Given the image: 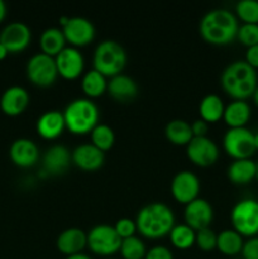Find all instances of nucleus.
Segmentation results:
<instances>
[{"instance_id": "1", "label": "nucleus", "mask_w": 258, "mask_h": 259, "mask_svg": "<svg viewBox=\"0 0 258 259\" xmlns=\"http://www.w3.org/2000/svg\"><path fill=\"white\" fill-rule=\"evenodd\" d=\"M199 29L201 37L207 43L224 46L237 38L239 24L234 13L228 9L218 8V9L209 10L201 18Z\"/></svg>"}, {"instance_id": "2", "label": "nucleus", "mask_w": 258, "mask_h": 259, "mask_svg": "<svg viewBox=\"0 0 258 259\" xmlns=\"http://www.w3.org/2000/svg\"><path fill=\"white\" fill-rule=\"evenodd\" d=\"M220 83L223 90L234 100H245L253 96L258 86L257 71L245 61H234L222 72Z\"/></svg>"}, {"instance_id": "3", "label": "nucleus", "mask_w": 258, "mask_h": 259, "mask_svg": "<svg viewBox=\"0 0 258 259\" xmlns=\"http://www.w3.org/2000/svg\"><path fill=\"white\" fill-rule=\"evenodd\" d=\"M137 230L149 239L169 234L175 227V215L164 202H151L142 207L136 218Z\"/></svg>"}, {"instance_id": "4", "label": "nucleus", "mask_w": 258, "mask_h": 259, "mask_svg": "<svg viewBox=\"0 0 258 259\" xmlns=\"http://www.w3.org/2000/svg\"><path fill=\"white\" fill-rule=\"evenodd\" d=\"M99 108L91 99L77 98L67 104L63 110L66 128L73 134H88L98 125Z\"/></svg>"}, {"instance_id": "5", "label": "nucleus", "mask_w": 258, "mask_h": 259, "mask_svg": "<svg viewBox=\"0 0 258 259\" xmlns=\"http://www.w3.org/2000/svg\"><path fill=\"white\" fill-rule=\"evenodd\" d=\"M126 51L120 43L114 39H104L94 51V70L103 73L105 77H114L121 73L126 65Z\"/></svg>"}, {"instance_id": "6", "label": "nucleus", "mask_w": 258, "mask_h": 259, "mask_svg": "<svg viewBox=\"0 0 258 259\" xmlns=\"http://www.w3.org/2000/svg\"><path fill=\"white\" fill-rule=\"evenodd\" d=\"M233 229L244 237H257L258 234V201L243 199L233 206L230 212Z\"/></svg>"}, {"instance_id": "7", "label": "nucleus", "mask_w": 258, "mask_h": 259, "mask_svg": "<svg viewBox=\"0 0 258 259\" xmlns=\"http://www.w3.org/2000/svg\"><path fill=\"white\" fill-rule=\"evenodd\" d=\"M121 238L109 224H98L88 233V247L93 253L103 257L115 254L121 245Z\"/></svg>"}, {"instance_id": "8", "label": "nucleus", "mask_w": 258, "mask_h": 259, "mask_svg": "<svg viewBox=\"0 0 258 259\" xmlns=\"http://www.w3.org/2000/svg\"><path fill=\"white\" fill-rule=\"evenodd\" d=\"M223 148L234 159L250 158L255 152L254 133L245 126L229 128L223 137Z\"/></svg>"}, {"instance_id": "9", "label": "nucleus", "mask_w": 258, "mask_h": 259, "mask_svg": "<svg viewBox=\"0 0 258 259\" xmlns=\"http://www.w3.org/2000/svg\"><path fill=\"white\" fill-rule=\"evenodd\" d=\"M27 76L30 82L40 88H47L55 83L58 76L55 57L43 52L33 55L27 62Z\"/></svg>"}, {"instance_id": "10", "label": "nucleus", "mask_w": 258, "mask_h": 259, "mask_svg": "<svg viewBox=\"0 0 258 259\" xmlns=\"http://www.w3.org/2000/svg\"><path fill=\"white\" fill-rule=\"evenodd\" d=\"M186 153L194 164L207 167L219 158V147L209 137H194L186 146Z\"/></svg>"}, {"instance_id": "11", "label": "nucleus", "mask_w": 258, "mask_h": 259, "mask_svg": "<svg viewBox=\"0 0 258 259\" xmlns=\"http://www.w3.org/2000/svg\"><path fill=\"white\" fill-rule=\"evenodd\" d=\"M200 192V180L194 172L180 171L171 181V194L176 201L187 205L197 199Z\"/></svg>"}, {"instance_id": "12", "label": "nucleus", "mask_w": 258, "mask_h": 259, "mask_svg": "<svg viewBox=\"0 0 258 259\" xmlns=\"http://www.w3.org/2000/svg\"><path fill=\"white\" fill-rule=\"evenodd\" d=\"M32 39L30 28L23 22H12L3 28L0 33V43L5 46L9 53L24 51Z\"/></svg>"}, {"instance_id": "13", "label": "nucleus", "mask_w": 258, "mask_h": 259, "mask_svg": "<svg viewBox=\"0 0 258 259\" xmlns=\"http://www.w3.org/2000/svg\"><path fill=\"white\" fill-rule=\"evenodd\" d=\"M58 75L66 80H75L85 68V58L76 47H65L55 57Z\"/></svg>"}, {"instance_id": "14", "label": "nucleus", "mask_w": 258, "mask_h": 259, "mask_svg": "<svg viewBox=\"0 0 258 259\" xmlns=\"http://www.w3.org/2000/svg\"><path fill=\"white\" fill-rule=\"evenodd\" d=\"M62 32L66 40L76 47L89 45L95 38V27L91 20L83 17H70Z\"/></svg>"}, {"instance_id": "15", "label": "nucleus", "mask_w": 258, "mask_h": 259, "mask_svg": "<svg viewBox=\"0 0 258 259\" xmlns=\"http://www.w3.org/2000/svg\"><path fill=\"white\" fill-rule=\"evenodd\" d=\"M184 218L185 224L197 232L204 228H209L210 223L212 222V218H214V211L207 200L197 197L186 205Z\"/></svg>"}, {"instance_id": "16", "label": "nucleus", "mask_w": 258, "mask_h": 259, "mask_svg": "<svg viewBox=\"0 0 258 259\" xmlns=\"http://www.w3.org/2000/svg\"><path fill=\"white\" fill-rule=\"evenodd\" d=\"M9 157L18 167H32L39 158V149L35 142L29 138H18L10 144Z\"/></svg>"}, {"instance_id": "17", "label": "nucleus", "mask_w": 258, "mask_h": 259, "mask_svg": "<svg viewBox=\"0 0 258 259\" xmlns=\"http://www.w3.org/2000/svg\"><path fill=\"white\" fill-rule=\"evenodd\" d=\"M29 105V94L23 86L13 85L5 89L0 98V109L9 116L22 114Z\"/></svg>"}, {"instance_id": "18", "label": "nucleus", "mask_w": 258, "mask_h": 259, "mask_svg": "<svg viewBox=\"0 0 258 259\" xmlns=\"http://www.w3.org/2000/svg\"><path fill=\"white\" fill-rule=\"evenodd\" d=\"M71 159L80 169L96 171L105 162V154L93 143H83L73 149Z\"/></svg>"}, {"instance_id": "19", "label": "nucleus", "mask_w": 258, "mask_h": 259, "mask_svg": "<svg viewBox=\"0 0 258 259\" xmlns=\"http://www.w3.org/2000/svg\"><path fill=\"white\" fill-rule=\"evenodd\" d=\"M71 153L62 144H53L43 156V172L48 175H61L70 167Z\"/></svg>"}, {"instance_id": "20", "label": "nucleus", "mask_w": 258, "mask_h": 259, "mask_svg": "<svg viewBox=\"0 0 258 259\" xmlns=\"http://www.w3.org/2000/svg\"><path fill=\"white\" fill-rule=\"evenodd\" d=\"M58 250L65 255H72L81 253L88 245V233L80 228H67L62 230L56 240Z\"/></svg>"}, {"instance_id": "21", "label": "nucleus", "mask_w": 258, "mask_h": 259, "mask_svg": "<svg viewBox=\"0 0 258 259\" xmlns=\"http://www.w3.org/2000/svg\"><path fill=\"white\" fill-rule=\"evenodd\" d=\"M38 134L45 139H56L65 131L66 123L63 113L58 110H48L40 114L35 124Z\"/></svg>"}, {"instance_id": "22", "label": "nucleus", "mask_w": 258, "mask_h": 259, "mask_svg": "<svg viewBox=\"0 0 258 259\" xmlns=\"http://www.w3.org/2000/svg\"><path fill=\"white\" fill-rule=\"evenodd\" d=\"M106 91H109L111 98L115 99L116 101L128 103L138 95V85L131 76L119 73L114 77H110Z\"/></svg>"}, {"instance_id": "23", "label": "nucleus", "mask_w": 258, "mask_h": 259, "mask_svg": "<svg viewBox=\"0 0 258 259\" xmlns=\"http://www.w3.org/2000/svg\"><path fill=\"white\" fill-rule=\"evenodd\" d=\"M250 110L249 104L245 100H233L224 109L223 119L229 128H243L249 121Z\"/></svg>"}, {"instance_id": "24", "label": "nucleus", "mask_w": 258, "mask_h": 259, "mask_svg": "<svg viewBox=\"0 0 258 259\" xmlns=\"http://www.w3.org/2000/svg\"><path fill=\"white\" fill-rule=\"evenodd\" d=\"M228 177L233 184H248L257 177V163L250 158L234 159L228 167Z\"/></svg>"}, {"instance_id": "25", "label": "nucleus", "mask_w": 258, "mask_h": 259, "mask_svg": "<svg viewBox=\"0 0 258 259\" xmlns=\"http://www.w3.org/2000/svg\"><path fill=\"white\" fill-rule=\"evenodd\" d=\"M66 38L62 29L56 27L47 28L39 37V46L43 53L56 57L66 47Z\"/></svg>"}, {"instance_id": "26", "label": "nucleus", "mask_w": 258, "mask_h": 259, "mask_svg": "<svg viewBox=\"0 0 258 259\" xmlns=\"http://www.w3.org/2000/svg\"><path fill=\"white\" fill-rule=\"evenodd\" d=\"M225 105L217 94H207L201 99L199 105L200 116L206 123H217L224 115Z\"/></svg>"}, {"instance_id": "27", "label": "nucleus", "mask_w": 258, "mask_h": 259, "mask_svg": "<svg viewBox=\"0 0 258 259\" xmlns=\"http://www.w3.org/2000/svg\"><path fill=\"white\" fill-rule=\"evenodd\" d=\"M164 134H166V138L176 146H187L190 141L194 138L191 124L182 119H174L168 121L164 128Z\"/></svg>"}, {"instance_id": "28", "label": "nucleus", "mask_w": 258, "mask_h": 259, "mask_svg": "<svg viewBox=\"0 0 258 259\" xmlns=\"http://www.w3.org/2000/svg\"><path fill=\"white\" fill-rule=\"evenodd\" d=\"M81 89L85 93V95L89 96V99L98 98L108 90V81L103 73L93 68L82 76Z\"/></svg>"}, {"instance_id": "29", "label": "nucleus", "mask_w": 258, "mask_h": 259, "mask_svg": "<svg viewBox=\"0 0 258 259\" xmlns=\"http://www.w3.org/2000/svg\"><path fill=\"white\" fill-rule=\"evenodd\" d=\"M243 237L234 229H225L218 234L217 248L224 255H237L242 252Z\"/></svg>"}, {"instance_id": "30", "label": "nucleus", "mask_w": 258, "mask_h": 259, "mask_svg": "<svg viewBox=\"0 0 258 259\" xmlns=\"http://www.w3.org/2000/svg\"><path fill=\"white\" fill-rule=\"evenodd\" d=\"M196 232L187 224H175L169 232V240L177 249H189L195 244Z\"/></svg>"}, {"instance_id": "31", "label": "nucleus", "mask_w": 258, "mask_h": 259, "mask_svg": "<svg viewBox=\"0 0 258 259\" xmlns=\"http://www.w3.org/2000/svg\"><path fill=\"white\" fill-rule=\"evenodd\" d=\"M90 137L91 143L103 152L109 151L114 146V142H115V133H114L111 126H109L108 124L99 123L90 132Z\"/></svg>"}, {"instance_id": "32", "label": "nucleus", "mask_w": 258, "mask_h": 259, "mask_svg": "<svg viewBox=\"0 0 258 259\" xmlns=\"http://www.w3.org/2000/svg\"><path fill=\"white\" fill-rule=\"evenodd\" d=\"M119 252H120L121 257L124 259H144L147 249L143 240L133 235V237L125 238V239L121 240Z\"/></svg>"}, {"instance_id": "33", "label": "nucleus", "mask_w": 258, "mask_h": 259, "mask_svg": "<svg viewBox=\"0 0 258 259\" xmlns=\"http://www.w3.org/2000/svg\"><path fill=\"white\" fill-rule=\"evenodd\" d=\"M238 18L247 24H258V2L257 0H240L235 5Z\"/></svg>"}, {"instance_id": "34", "label": "nucleus", "mask_w": 258, "mask_h": 259, "mask_svg": "<svg viewBox=\"0 0 258 259\" xmlns=\"http://www.w3.org/2000/svg\"><path fill=\"white\" fill-rule=\"evenodd\" d=\"M217 240L218 234L210 228H204L201 230L196 232V239H195V244L200 248L201 250L209 252L217 248Z\"/></svg>"}, {"instance_id": "35", "label": "nucleus", "mask_w": 258, "mask_h": 259, "mask_svg": "<svg viewBox=\"0 0 258 259\" xmlns=\"http://www.w3.org/2000/svg\"><path fill=\"white\" fill-rule=\"evenodd\" d=\"M238 40L247 47L258 45V24H247L243 23L238 29Z\"/></svg>"}, {"instance_id": "36", "label": "nucleus", "mask_w": 258, "mask_h": 259, "mask_svg": "<svg viewBox=\"0 0 258 259\" xmlns=\"http://www.w3.org/2000/svg\"><path fill=\"white\" fill-rule=\"evenodd\" d=\"M114 229L116 230V233L119 234V237L121 239H125V238L133 237L137 232V224L136 220L129 219V218H121L114 225Z\"/></svg>"}, {"instance_id": "37", "label": "nucleus", "mask_w": 258, "mask_h": 259, "mask_svg": "<svg viewBox=\"0 0 258 259\" xmlns=\"http://www.w3.org/2000/svg\"><path fill=\"white\" fill-rule=\"evenodd\" d=\"M240 253L244 259H258V237H252L244 242Z\"/></svg>"}, {"instance_id": "38", "label": "nucleus", "mask_w": 258, "mask_h": 259, "mask_svg": "<svg viewBox=\"0 0 258 259\" xmlns=\"http://www.w3.org/2000/svg\"><path fill=\"white\" fill-rule=\"evenodd\" d=\"M144 259H174L172 252L164 245H154L147 250Z\"/></svg>"}, {"instance_id": "39", "label": "nucleus", "mask_w": 258, "mask_h": 259, "mask_svg": "<svg viewBox=\"0 0 258 259\" xmlns=\"http://www.w3.org/2000/svg\"><path fill=\"white\" fill-rule=\"evenodd\" d=\"M207 129H209V124L202 119H197L191 123V131L194 137H206Z\"/></svg>"}, {"instance_id": "40", "label": "nucleus", "mask_w": 258, "mask_h": 259, "mask_svg": "<svg viewBox=\"0 0 258 259\" xmlns=\"http://www.w3.org/2000/svg\"><path fill=\"white\" fill-rule=\"evenodd\" d=\"M244 61L248 63V65L252 66L254 70L255 68H258V45L247 48Z\"/></svg>"}, {"instance_id": "41", "label": "nucleus", "mask_w": 258, "mask_h": 259, "mask_svg": "<svg viewBox=\"0 0 258 259\" xmlns=\"http://www.w3.org/2000/svg\"><path fill=\"white\" fill-rule=\"evenodd\" d=\"M7 15V4L3 0H0V22H3Z\"/></svg>"}, {"instance_id": "42", "label": "nucleus", "mask_w": 258, "mask_h": 259, "mask_svg": "<svg viewBox=\"0 0 258 259\" xmlns=\"http://www.w3.org/2000/svg\"><path fill=\"white\" fill-rule=\"evenodd\" d=\"M66 259H93L91 257H89L88 254H83V253H77V254H72L66 257Z\"/></svg>"}, {"instance_id": "43", "label": "nucleus", "mask_w": 258, "mask_h": 259, "mask_svg": "<svg viewBox=\"0 0 258 259\" xmlns=\"http://www.w3.org/2000/svg\"><path fill=\"white\" fill-rule=\"evenodd\" d=\"M8 53L9 52H8V50L5 48V46L3 45V43H0V60H4L8 56Z\"/></svg>"}, {"instance_id": "44", "label": "nucleus", "mask_w": 258, "mask_h": 259, "mask_svg": "<svg viewBox=\"0 0 258 259\" xmlns=\"http://www.w3.org/2000/svg\"><path fill=\"white\" fill-rule=\"evenodd\" d=\"M68 19H70V17H61L60 18V24H61V27H65L66 24H67V22H68Z\"/></svg>"}, {"instance_id": "45", "label": "nucleus", "mask_w": 258, "mask_h": 259, "mask_svg": "<svg viewBox=\"0 0 258 259\" xmlns=\"http://www.w3.org/2000/svg\"><path fill=\"white\" fill-rule=\"evenodd\" d=\"M253 99H254V103L258 105V86H257V89H255L254 94H253Z\"/></svg>"}, {"instance_id": "46", "label": "nucleus", "mask_w": 258, "mask_h": 259, "mask_svg": "<svg viewBox=\"0 0 258 259\" xmlns=\"http://www.w3.org/2000/svg\"><path fill=\"white\" fill-rule=\"evenodd\" d=\"M254 144H255V151H258V132L254 134Z\"/></svg>"}, {"instance_id": "47", "label": "nucleus", "mask_w": 258, "mask_h": 259, "mask_svg": "<svg viewBox=\"0 0 258 259\" xmlns=\"http://www.w3.org/2000/svg\"><path fill=\"white\" fill-rule=\"evenodd\" d=\"M257 179H258V163H257Z\"/></svg>"}, {"instance_id": "48", "label": "nucleus", "mask_w": 258, "mask_h": 259, "mask_svg": "<svg viewBox=\"0 0 258 259\" xmlns=\"http://www.w3.org/2000/svg\"><path fill=\"white\" fill-rule=\"evenodd\" d=\"M106 259H114V258H106Z\"/></svg>"}]
</instances>
